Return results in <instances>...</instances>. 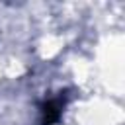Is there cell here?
<instances>
[{"label": "cell", "mask_w": 125, "mask_h": 125, "mask_svg": "<svg viewBox=\"0 0 125 125\" xmlns=\"http://www.w3.org/2000/svg\"><path fill=\"white\" fill-rule=\"evenodd\" d=\"M57 117H59V107H57L55 104L45 105V125H51Z\"/></svg>", "instance_id": "1"}]
</instances>
